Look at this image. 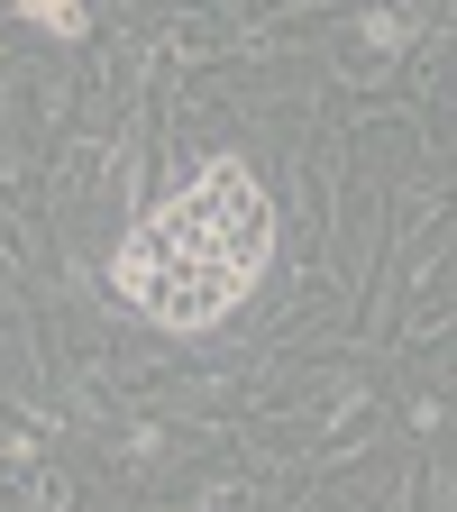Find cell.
Returning a JSON list of instances; mask_svg holds the SVG:
<instances>
[{
  "mask_svg": "<svg viewBox=\"0 0 457 512\" xmlns=\"http://www.w3.org/2000/svg\"><path fill=\"white\" fill-rule=\"evenodd\" d=\"M256 266H266V202H256V183L238 165H211L174 211H156L128 238L119 293L156 320H174V330H202L247 293Z\"/></svg>",
  "mask_w": 457,
  "mask_h": 512,
  "instance_id": "obj_1",
  "label": "cell"
}]
</instances>
